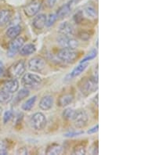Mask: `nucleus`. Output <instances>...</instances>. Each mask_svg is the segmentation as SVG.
Returning <instances> with one entry per match:
<instances>
[{"instance_id": "nucleus-30", "label": "nucleus", "mask_w": 141, "mask_h": 155, "mask_svg": "<svg viewBox=\"0 0 141 155\" xmlns=\"http://www.w3.org/2000/svg\"><path fill=\"white\" fill-rule=\"evenodd\" d=\"M77 37L79 39L82 40V41H88L91 38V35L89 31H79L78 33Z\"/></svg>"}, {"instance_id": "nucleus-32", "label": "nucleus", "mask_w": 141, "mask_h": 155, "mask_svg": "<svg viewBox=\"0 0 141 155\" xmlns=\"http://www.w3.org/2000/svg\"><path fill=\"white\" fill-rule=\"evenodd\" d=\"M73 20L75 22V24H77V25L81 24L83 21V12L81 11V10H80V11H78L77 13L74 15Z\"/></svg>"}, {"instance_id": "nucleus-36", "label": "nucleus", "mask_w": 141, "mask_h": 155, "mask_svg": "<svg viewBox=\"0 0 141 155\" xmlns=\"http://www.w3.org/2000/svg\"><path fill=\"white\" fill-rule=\"evenodd\" d=\"M56 2V0H47L46 4L47 6L49 8H53L55 6V4Z\"/></svg>"}, {"instance_id": "nucleus-39", "label": "nucleus", "mask_w": 141, "mask_h": 155, "mask_svg": "<svg viewBox=\"0 0 141 155\" xmlns=\"http://www.w3.org/2000/svg\"><path fill=\"white\" fill-rule=\"evenodd\" d=\"M94 104L95 105H96V106H98V94H96V97H94Z\"/></svg>"}, {"instance_id": "nucleus-23", "label": "nucleus", "mask_w": 141, "mask_h": 155, "mask_svg": "<svg viewBox=\"0 0 141 155\" xmlns=\"http://www.w3.org/2000/svg\"><path fill=\"white\" fill-rule=\"evenodd\" d=\"M29 95H30L29 89H27V88L24 87L23 89H21V90L17 92V96H16V97H14V103L17 104V103L21 102V100L29 97Z\"/></svg>"}, {"instance_id": "nucleus-33", "label": "nucleus", "mask_w": 141, "mask_h": 155, "mask_svg": "<svg viewBox=\"0 0 141 155\" xmlns=\"http://www.w3.org/2000/svg\"><path fill=\"white\" fill-rule=\"evenodd\" d=\"M84 133V131H71V132H68V133H66L64 135L65 137H70V138H72V137H75V136H79L80 135L83 134Z\"/></svg>"}, {"instance_id": "nucleus-40", "label": "nucleus", "mask_w": 141, "mask_h": 155, "mask_svg": "<svg viewBox=\"0 0 141 155\" xmlns=\"http://www.w3.org/2000/svg\"><path fill=\"white\" fill-rule=\"evenodd\" d=\"M81 1H82V0H71L70 2H71V3L77 4V3H79V2H81Z\"/></svg>"}, {"instance_id": "nucleus-17", "label": "nucleus", "mask_w": 141, "mask_h": 155, "mask_svg": "<svg viewBox=\"0 0 141 155\" xmlns=\"http://www.w3.org/2000/svg\"><path fill=\"white\" fill-rule=\"evenodd\" d=\"M71 5H72V3H71V2H69L68 3L64 4L63 6L59 8L56 13L57 20H63L64 17H66L69 14L71 10H72Z\"/></svg>"}, {"instance_id": "nucleus-29", "label": "nucleus", "mask_w": 141, "mask_h": 155, "mask_svg": "<svg viewBox=\"0 0 141 155\" xmlns=\"http://www.w3.org/2000/svg\"><path fill=\"white\" fill-rule=\"evenodd\" d=\"M56 21H57V17H56V13H51L49 15V17H47L45 26L48 27V28L53 26Z\"/></svg>"}, {"instance_id": "nucleus-35", "label": "nucleus", "mask_w": 141, "mask_h": 155, "mask_svg": "<svg viewBox=\"0 0 141 155\" xmlns=\"http://www.w3.org/2000/svg\"><path fill=\"white\" fill-rule=\"evenodd\" d=\"M98 129H99V125H96L95 126L91 128V129L88 131V133L89 134H93V133H96L98 132Z\"/></svg>"}, {"instance_id": "nucleus-21", "label": "nucleus", "mask_w": 141, "mask_h": 155, "mask_svg": "<svg viewBox=\"0 0 141 155\" xmlns=\"http://www.w3.org/2000/svg\"><path fill=\"white\" fill-rule=\"evenodd\" d=\"M88 66L89 62L80 63L77 67H75V68H74L73 71H72L70 73L69 75H68L70 77V79H71V78L72 79L74 78H76L78 77V76L80 75L82 73H83V72L86 71V69Z\"/></svg>"}, {"instance_id": "nucleus-28", "label": "nucleus", "mask_w": 141, "mask_h": 155, "mask_svg": "<svg viewBox=\"0 0 141 155\" xmlns=\"http://www.w3.org/2000/svg\"><path fill=\"white\" fill-rule=\"evenodd\" d=\"M96 56H97V51H96V49H92L90 53H89L88 55L86 56V57H85L84 58H83L82 60L80 61V63L89 62V61H92V60H93V59L96 58Z\"/></svg>"}, {"instance_id": "nucleus-38", "label": "nucleus", "mask_w": 141, "mask_h": 155, "mask_svg": "<svg viewBox=\"0 0 141 155\" xmlns=\"http://www.w3.org/2000/svg\"><path fill=\"white\" fill-rule=\"evenodd\" d=\"M4 71V66H3V63L0 61V76L2 75V73Z\"/></svg>"}, {"instance_id": "nucleus-5", "label": "nucleus", "mask_w": 141, "mask_h": 155, "mask_svg": "<svg viewBox=\"0 0 141 155\" xmlns=\"http://www.w3.org/2000/svg\"><path fill=\"white\" fill-rule=\"evenodd\" d=\"M56 42L62 48L76 49L79 45V42L72 36H67L60 35L56 38Z\"/></svg>"}, {"instance_id": "nucleus-24", "label": "nucleus", "mask_w": 141, "mask_h": 155, "mask_svg": "<svg viewBox=\"0 0 141 155\" xmlns=\"http://www.w3.org/2000/svg\"><path fill=\"white\" fill-rule=\"evenodd\" d=\"M36 100H37V96H34V97L28 99L21 106L22 110H25V111H29V110H32L33 107L35 106Z\"/></svg>"}, {"instance_id": "nucleus-15", "label": "nucleus", "mask_w": 141, "mask_h": 155, "mask_svg": "<svg viewBox=\"0 0 141 155\" xmlns=\"http://www.w3.org/2000/svg\"><path fill=\"white\" fill-rule=\"evenodd\" d=\"M74 95L72 93H64L61 95L57 100V106L60 107H64L72 104L74 100Z\"/></svg>"}, {"instance_id": "nucleus-31", "label": "nucleus", "mask_w": 141, "mask_h": 155, "mask_svg": "<svg viewBox=\"0 0 141 155\" xmlns=\"http://www.w3.org/2000/svg\"><path fill=\"white\" fill-rule=\"evenodd\" d=\"M13 112L12 110H6L3 114V123L4 124H7L10 120L13 118Z\"/></svg>"}, {"instance_id": "nucleus-37", "label": "nucleus", "mask_w": 141, "mask_h": 155, "mask_svg": "<svg viewBox=\"0 0 141 155\" xmlns=\"http://www.w3.org/2000/svg\"><path fill=\"white\" fill-rule=\"evenodd\" d=\"M17 153H20V154H28V150L25 147H21L17 150Z\"/></svg>"}, {"instance_id": "nucleus-22", "label": "nucleus", "mask_w": 141, "mask_h": 155, "mask_svg": "<svg viewBox=\"0 0 141 155\" xmlns=\"http://www.w3.org/2000/svg\"><path fill=\"white\" fill-rule=\"evenodd\" d=\"M13 98V93H10L4 89H0V104H9Z\"/></svg>"}, {"instance_id": "nucleus-14", "label": "nucleus", "mask_w": 141, "mask_h": 155, "mask_svg": "<svg viewBox=\"0 0 141 155\" xmlns=\"http://www.w3.org/2000/svg\"><path fill=\"white\" fill-rule=\"evenodd\" d=\"M53 97L50 95H46L40 100L39 107L42 110H49L53 107Z\"/></svg>"}, {"instance_id": "nucleus-2", "label": "nucleus", "mask_w": 141, "mask_h": 155, "mask_svg": "<svg viewBox=\"0 0 141 155\" xmlns=\"http://www.w3.org/2000/svg\"><path fill=\"white\" fill-rule=\"evenodd\" d=\"M57 58L66 64H72L79 57V53L76 49L62 48L56 54Z\"/></svg>"}, {"instance_id": "nucleus-19", "label": "nucleus", "mask_w": 141, "mask_h": 155, "mask_svg": "<svg viewBox=\"0 0 141 155\" xmlns=\"http://www.w3.org/2000/svg\"><path fill=\"white\" fill-rule=\"evenodd\" d=\"M64 152V147L58 143H52L48 146L45 153L48 155H58Z\"/></svg>"}, {"instance_id": "nucleus-4", "label": "nucleus", "mask_w": 141, "mask_h": 155, "mask_svg": "<svg viewBox=\"0 0 141 155\" xmlns=\"http://www.w3.org/2000/svg\"><path fill=\"white\" fill-rule=\"evenodd\" d=\"M30 123L32 129L36 131H41L45 129L47 124L46 117L42 112H36L31 117Z\"/></svg>"}, {"instance_id": "nucleus-7", "label": "nucleus", "mask_w": 141, "mask_h": 155, "mask_svg": "<svg viewBox=\"0 0 141 155\" xmlns=\"http://www.w3.org/2000/svg\"><path fill=\"white\" fill-rule=\"evenodd\" d=\"M89 121V116L86 111L84 110H78L75 111V114L74 116L72 121L74 123L75 128L77 129H82L86 126Z\"/></svg>"}, {"instance_id": "nucleus-16", "label": "nucleus", "mask_w": 141, "mask_h": 155, "mask_svg": "<svg viewBox=\"0 0 141 155\" xmlns=\"http://www.w3.org/2000/svg\"><path fill=\"white\" fill-rule=\"evenodd\" d=\"M22 28L21 25H15L13 26L9 27L6 31V35L10 39H14V38L19 37L20 34L21 33Z\"/></svg>"}, {"instance_id": "nucleus-18", "label": "nucleus", "mask_w": 141, "mask_h": 155, "mask_svg": "<svg viewBox=\"0 0 141 155\" xmlns=\"http://www.w3.org/2000/svg\"><path fill=\"white\" fill-rule=\"evenodd\" d=\"M12 18V13L9 10H0V28L7 25Z\"/></svg>"}, {"instance_id": "nucleus-27", "label": "nucleus", "mask_w": 141, "mask_h": 155, "mask_svg": "<svg viewBox=\"0 0 141 155\" xmlns=\"http://www.w3.org/2000/svg\"><path fill=\"white\" fill-rule=\"evenodd\" d=\"M73 154H79V155H83L86 153V146L83 145L82 143L78 144L77 146H75L73 149Z\"/></svg>"}, {"instance_id": "nucleus-13", "label": "nucleus", "mask_w": 141, "mask_h": 155, "mask_svg": "<svg viewBox=\"0 0 141 155\" xmlns=\"http://www.w3.org/2000/svg\"><path fill=\"white\" fill-rule=\"evenodd\" d=\"M47 16L44 13H40L33 19L32 21V25L36 30H42L45 27V23H46Z\"/></svg>"}, {"instance_id": "nucleus-8", "label": "nucleus", "mask_w": 141, "mask_h": 155, "mask_svg": "<svg viewBox=\"0 0 141 155\" xmlns=\"http://www.w3.org/2000/svg\"><path fill=\"white\" fill-rule=\"evenodd\" d=\"M25 39L23 37H17L12 40L7 49V57L10 58L15 57L17 53H19L21 47L25 45Z\"/></svg>"}, {"instance_id": "nucleus-20", "label": "nucleus", "mask_w": 141, "mask_h": 155, "mask_svg": "<svg viewBox=\"0 0 141 155\" xmlns=\"http://www.w3.org/2000/svg\"><path fill=\"white\" fill-rule=\"evenodd\" d=\"M36 51V46L33 43H28L24 45L20 49V54L23 57H27V56L32 55L33 53H35Z\"/></svg>"}, {"instance_id": "nucleus-10", "label": "nucleus", "mask_w": 141, "mask_h": 155, "mask_svg": "<svg viewBox=\"0 0 141 155\" xmlns=\"http://www.w3.org/2000/svg\"><path fill=\"white\" fill-rule=\"evenodd\" d=\"M28 69L33 72H41L45 68V61L42 57H35L28 63Z\"/></svg>"}, {"instance_id": "nucleus-3", "label": "nucleus", "mask_w": 141, "mask_h": 155, "mask_svg": "<svg viewBox=\"0 0 141 155\" xmlns=\"http://www.w3.org/2000/svg\"><path fill=\"white\" fill-rule=\"evenodd\" d=\"M42 81V78L38 74L33 73H25L22 75L21 84L27 89H34L38 87Z\"/></svg>"}, {"instance_id": "nucleus-34", "label": "nucleus", "mask_w": 141, "mask_h": 155, "mask_svg": "<svg viewBox=\"0 0 141 155\" xmlns=\"http://www.w3.org/2000/svg\"><path fill=\"white\" fill-rule=\"evenodd\" d=\"M8 152L7 148H6V144L4 143H0V155H5Z\"/></svg>"}, {"instance_id": "nucleus-1", "label": "nucleus", "mask_w": 141, "mask_h": 155, "mask_svg": "<svg viewBox=\"0 0 141 155\" xmlns=\"http://www.w3.org/2000/svg\"><path fill=\"white\" fill-rule=\"evenodd\" d=\"M78 87L83 96L88 97L98 89V79L93 76L82 78L78 83Z\"/></svg>"}, {"instance_id": "nucleus-11", "label": "nucleus", "mask_w": 141, "mask_h": 155, "mask_svg": "<svg viewBox=\"0 0 141 155\" xmlns=\"http://www.w3.org/2000/svg\"><path fill=\"white\" fill-rule=\"evenodd\" d=\"M2 89L10 93H14L19 89V81L17 78H11L5 81L2 84Z\"/></svg>"}, {"instance_id": "nucleus-25", "label": "nucleus", "mask_w": 141, "mask_h": 155, "mask_svg": "<svg viewBox=\"0 0 141 155\" xmlns=\"http://www.w3.org/2000/svg\"><path fill=\"white\" fill-rule=\"evenodd\" d=\"M85 13L87 17H90V18H96L97 17V11H96V8H94L92 6H88L85 8L84 10Z\"/></svg>"}, {"instance_id": "nucleus-12", "label": "nucleus", "mask_w": 141, "mask_h": 155, "mask_svg": "<svg viewBox=\"0 0 141 155\" xmlns=\"http://www.w3.org/2000/svg\"><path fill=\"white\" fill-rule=\"evenodd\" d=\"M58 32L60 35L67 36H72L75 35L74 26L68 21H64L61 23L58 28Z\"/></svg>"}, {"instance_id": "nucleus-26", "label": "nucleus", "mask_w": 141, "mask_h": 155, "mask_svg": "<svg viewBox=\"0 0 141 155\" xmlns=\"http://www.w3.org/2000/svg\"><path fill=\"white\" fill-rule=\"evenodd\" d=\"M75 111L76 110L72 108H67L63 112V117L67 121H72L75 114Z\"/></svg>"}, {"instance_id": "nucleus-6", "label": "nucleus", "mask_w": 141, "mask_h": 155, "mask_svg": "<svg viewBox=\"0 0 141 155\" xmlns=\"http://www.w3.org/2000/svg\"><path fill=\"white\" fill-rule=\"evenodd\" d=\"M26 71V64L23 60L17 61L14 63L9 69V74L12 78H19L22 77Z\"/></svg>"}, {"instance_id": "nucleus-9", "label": "nucleus", "mask_w": 141, "mask_h": 155, "mask_svg": "<svg viewBox=\"0 0 141 155\" xmlns=\"http://www.w3.org/2000/svg\"><path fill=\"white\" fill-rule=\"evenodd\" d=\"M42 1V0H32L24 8V13L28 17H33L38 14L41 10Z\"/></svg>"}]
</instances>
